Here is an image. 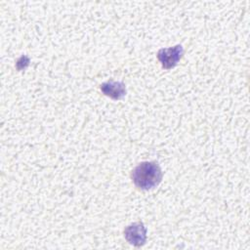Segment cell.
I'll return each instance as SVG.
<instances>
[{"instance_id":"obj_5","label":"cell","mask_w":250,"mask_h":250,"mask_svg":"<svg viewBox=\"0 0 250 250\" xmlns=\"http://www.w3.org/2000/svg\"><path fill=\"white\" fill-rule=\"evenodd\" d=\"M29 62H30L29 58H28L27 56H25V55H22V56H21V57L17 61L16 66H17V68H18L19 70L25 69V68L28 66Z\"/></svg>"},{"instance_id":"obj_2","label":"cell","mask_w":250,"mask_h":250,"mask_svg":"<svg viewBox=\"0 0 250 250\" xmlns=\"http://www.w3.org/2000/svg\"><path fill=\"white\" fill-rule=\"evenodd\" d=\"M184 55V48L178 44L169 48H162L157 52V59L165 69L173 68Z\"/></svg>"},{"instance_id":"obj_4","label":"cell","mask_w":250,"mask_h":250,"mask_svg":"<svg viewBox=\"0 0 250 250\" xmlns=\"http://www.w3.org/2000/svg\"><path fill=\"white\" fill-rule=\"evenodd\" d=\"M101 91L104 93V95L113 99V100H120L125 97L127 90L124 82L122 81H114V80H108L106 82H104L100 86Z\"/></svg>"},{"instance_id":"obj_3","label":"cell","mask_w":250,"mask_h":250,"mask_svg":"<svg viewBox=\"0 0 250 250\" xmlns=\"http://www.w3.org/2000/svg\"><path fill=\"white\" fill-rule=\"evenodd\" d=\"M124 236L130 244L143 246L146 240V228L142 222L133 223L124 229Z\"/></svg>"},{"instance_id":"obj_1","label":"cell","mask_w":250,"mask_h":250,"mask_svg":"<svg viewBox=\"0 0 250 250\" xmlns=\"http://www.w3.org/2000/svg\"><path fill=\"white\" fill-rule=\"evenodd\" d=\"M134 185L142 190L156 188L162 180V171L155 161H144L138 164L131 174Z\"/></svg>"}]
</instances>
